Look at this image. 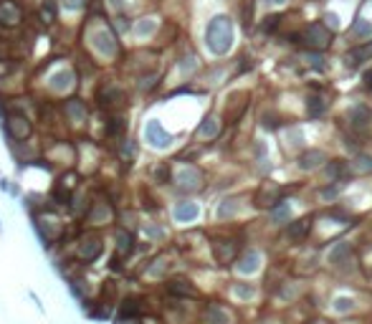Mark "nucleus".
I'll use <instances>...</instances> for the list:
<instances>
[{
	"mask_svg": "<svg viewBox=\"0 0 372 324\" xmlns=\"http://www.w3.org/2000/svg\"><path fill=\"white\" fill-rule=\"evenodd\" d=\"M205 43L215 56L228 53L233 46V23L226 16H215L210 23H208V31H205Z\"/></svg>",
	"mask_w": 372,
	"mask_h": 324,
	"instance_id": "nucleus-1",
	"label": "nucleus"
},
{
	"mask_svg": "<svg viewBox=\"0 0 372 324\" xmlns=\"http://www.w3.org/2000/svg\"><path fill=\"white\" fill-rule=\"evenodd\" d=\"M5 127H8V135L13 139H28L33 132V124L28 122V116H23L21 112H10L5 116Z\"/></svg>",
	"mask_w": 372,
	"mask_h": 324,
	"instance_id": "nucleus-2",
	"label": "nucleus"
},
{
	"mask_svg": "<svg viewBox=\"0 0 372 324\" xmlns=\"http://www.w3.org/2000/svg\"><path fill=\"white\" fill-rule=\"evenodd\" d=\"M144 139L150 142L152 147H160V150H162V147H170V144H172V135H167L157 119L147 122V127H144Z\"/></svg>",
	"mask_w": 372,
	"mask_h": 324,
	"instance_id": "nucleus-3",
	"label": "nucleus"
},
{
	"mask_svg": "<svg viewBox=\"0 0 372 324\" xmlns=\"http://www.w3.org/2000/svg\"><path fill=\"white\" fill-rule=\"evenodd\" d=\"M200 172L195 167H183L180 172H177V178H175V185L183 190V193H192V190H198L200 187Z\"/></svg>",
	"mask_w": 372,
	"mask_h": 324,
	"instance_id": "nucleus-4",
	"label": "nucleus"
},
{
	"mask_svg": "<svg viewBox=\"0 0 372 324\" xmlns=\"http://www.w3.org/2000/svg\"><path fill=\"white\" fill-rule=\"evenodd\" d=\"M94 48H96L101 56L112 58V56H116V51H119V43H116V38H114L109 31H96V33H94Z\"/></svg>",
	"mask_w": 372,
	"mask_h": 324,
	"instance_id": "nucleus-5",
	"label": "nucleus"
},
{
	"mask_svg": "<svg viewBox=\"0 0 372 324\" xmlns=\"http://www.w3.org/2000/svg\"><path fill=\"white\" fill-rule=\"evenodd\" d=\"M101 251H104L101 238H96V235H89V238H84L81 246H79V258L86 261V263H92V261H96V258L101 256Z\"/></svg>",
	"mask_w": 372,
	"mask_h": 324,
	"instance_id": "nucleus-6",
	"label": "nucleus"
},
{
	"mask_svg": "<svg viewBox=\"0 0 372 324\" xmlns=\"http://www.w3.org/2000/svg\"><path fill=\"white\" fill-rule=\"evenodd\" d=\"M306 43L311 48H324L326 43H329V31H326L324 25L314 23V25H309V31H306Z\"/></svg>",
	"mask_w": 372,
	"mask_h": 324,
	"instance_id": "nucleus-7",
	"label": "nucleus"
},
{
	"mask_svg": "<svg viewBox=\"0 0 372 324\" xmlns=\"http://www.w3.org/2000/svg\"><path fill=\"white\" fill-rule=\"evenodd\" d=\"M96 99H99L101 107H116V104H122V101H124V94L119 92L116 86H104V89H99Z\"/></svg>",
	"mask_w": 372,
	"mask_h": 324,
	"instance_id": "nucleus-8",
	"label": "nucleus"
},
{
	"mask_svg": "<svg viewBox=\"0 0 372 324\" xmlns=\"http://www.w3.org/2000/svg\"><path fill=\"white\" fill-rule=\"evenodd\" d=\"M21 23V10H18V5H13V3H8V0H3L0 3V25H18Z\"/></svg>",
	"mask_w": 372,
	"mask_h": 324,
	"instance_id": "nucleus-9",
	"label": "nucleus"
},
{
	"mask_svg": "<svg viewBox=\"0 0 372 324\" xmlns=\"http://www.w3.org/2000/svg\"><path fill=\"white\" fill-rule=\"evenodd\" d=\"M200 213V208L195 203H177L175 205V220L177 223H190V220H195Z\"/></svg>",
	"mask_w": 372,
	"mask_h": 324,
	"instance_id": "nucleus-10",
	"label": "nucleus"
},
{
	"mask_svg": "<svg viewBox=\"0 0 372 324\" xmlns=\"http://www.w3.org/2000/svg\"><path fill=\"white\" fill-rule=\"evenodd\" d=\"M64 112L71 122H84L86 119V107H84V101L81 99H69L64 101Z\"/></svg>",
	"mask_w": 372,
	"mask_h": 324,
	"instance_id": "nucleus-11",
	"label": "nucleus"
},
{
	"mask_svg": "<svg viewBox=\"0 0 372 324\" xmlns=\"http://www.w3.org/2000/svg\"><path fill=\"white\" fill-rule=\"evenodd\" d=\"M322 162H326V155L322 150H309L299 157V167L302 170H317Z\"/></svg>",
	"mask_w": 372,
	"mask_h": 324,
	"instance_id": "nucleus-12",
	"label": "nucleus"
},
{
	"mask_svg": "<svg viewBox=\"0 0 372 324\" xmlns=\"http://www.w3.org/2000/svg\"><path fill=\"white\" fill-rule=\"evenodd\" d=\"M213 254H215L218 263H228L235 256V243L233 241H218V243H213Z\"/></svg>",
	"mask_w": 372,
	"mask_h": 324,
	"instance_id": "nucleus-13",
	"label": "nucleus"
},
{
	"mask_svg": "<svg viewBox=\"0 0 372 324\" xmlns=\"http://www.w3.org/2000/svg\"><path fill=\"white\" fill-rule=\"evenodd\" d=\"M367 58H372V43H367V46H360V48L349 51V53H347V58H345V64H347L349 69H354V66H360V61H367Z\"/></svg>",
	"mask_w": 372,
	"mask_h": 324,
	"instance_id": "nucleus-14",
	"label": "nucleus"
},
{
	"mask_svg": "<svg viewBox=\"0 0 372 324\" xmlns=\"http://www.w3.org/2000/svg\"><path fill=\"white\" fill-rule=\"evenodd\" d=\"M205 322L208 324H231V314L226 312V309H220V306H208V312H205Z\"/></svg>",
	"mask_w": 372,
	"mask_h": 324,
	"instance_id": "nucleus-15",
	"label": "nucleus"
},
{
	"mask_svg": "<svg viewBox=\"0 0 372 324\" xmlns=\"http://www.w3.org/2000/svg\"><path fill=\"white\" fill-rule=\"evenodd\" d=\"M349 256V243L347 241H339V243H334V248L329 251V256H326V261L332 263V266H339L342 261H345Z\"/></svg>",
	"mask_w": 372,
	"mask_h": 324,
	"instance_id": "nucleus-16",
	"label": "nucleus"
},
{
	"mask_svg": "<svg viewBox=\"0 0 372 324\" xmlns=\"http://www.w3.org/2000/svg\"><path fill=\"white\" fill-rule=\"evenodd\" d=\"M258 263H261L258 251H248V254L241 258V263H238V271H241V274H254V271L258 269Z\"/></svg>",
	"mask_w": 372,
	"mask_h": 324,
	"instance_id": "nucleus-17",
	"label": "nucleus"
},
{
	"mask_svg": "<svg viewBox=\"0 0 372 324\" xmlns=\"http://www.w3.org/2000/svg\"><path fill=\"white\" fill-rule=\"evenodd\" d=\"M51 86L56 92H66V89H71L73 86V73L71 71H58L56 76L51 79Z\"/></svg>",
	"mask_w": 372,
	"mask_h": 324,
	"instance_id": "nucleus-18",
	"label": "nucleus"
},
{
	"mask_svg": "<svg viewBox=\"0 0 372 324\" xmlns=\"http://www.w3.org/2000/svg\"><path fill=\"white\" fill-rule=\"evenodd\" d=\"M89 218L96 220V223H109L112 208H109V205H104V203H94V205H92V215H89Z\"/></svg>",
	"mask_w": 372,
	"mask_h": 324,
	"instance_id": "nucleus-19",
	"label": "nucleus"
},
{
	"mask_svg": "<svg viewBox=\"0 0 372 324\" xmlns=\"http://www.w3.org/2000/svg\"><path fill=\"white\" fill-rule=\"evenodd\" d=\"M309 231H311V223H309V220H296V223L289 226V238H291V241H302Z\"/></svg>",
	"mask_w": 372,
	"mask_h": 324,
	"instance_id": "nucleus-20",
	"label": "nucleus"
},
{
	"mask_svg": "<svg viewBox=\"0 0 372 324\" xmlns=\"http://www.w3.org/2000/svg\"><path fill=\"white\" fill-rule=\"evenodd\" d=\"M132 243H135L132 233L124 231V228H119V231H116V246H119V251H122V254H129V251H132Z\"/></svg>",
	"mask_w": 372,
	"mask_h": 324,
	"instance_id": "nucleus-21",
	"label": "nucleus"
},
{
	"mask_svg": "<svg viewBox=\"0 0 372 324\" xmlns=\"http://www.w3.org/2000/svg\"><path fill=\"white\" fill-rule=\"evenodd\" d=\"M324 109H326L324 99H319V96H309V99H306V112H309V116H319V114H324Z\"/></svg>",
	"mask_w": 372,
	"mask_h": 324,
	"instance_id": "nucleus-22",
	"label": "nucleus"
},
{
	"mask_svg": "<svg viewBox=\"0 0 372 324\" xmlns=\"http://www.w3.org/2000/svg\"><path fill=\"white\" fill-rule=\"evenodd\" d=\"M352 33L360 36V38H370L372 36V23L367 18H357V23L352 25Z\"/></svg>",
	"mask_w": 372,
	"mask_h": 324,
	"instance_id": "nucleus-23",
	"label": "nucleus"
},
{
	"mask_svg": "<svg viewBox=\"0 0 372 324\" xmlns=\"http://www.w3.org/2000/svg\"><path fill=\"white\" fill-rule=\"evenodd\" d=\"M198 135H200V137H215V135H218V119H215V116H208V119L200 124Z\"/></svg>",
	"mask_w": 372,
	"mask_h": 324,
	"instance_id": "nucleus-24",
	"label": "nucleus"
},
{
	"mask_svg": "<svg viewBox=\"0 0 372 324\" xmlns=\"http://www.w3.org/2000/svg\"><path fill=\"white\" fill-rule=\"evenodd\" d=\"M271 218H274V223H286V220L291 218V205H289V203H281L279 208L271 210Z\"/></svg>",
	"mask_w": 372,
	"mask_h": 324,
	"instance_id": "nucleus-25",
	"label": "nucleus"
},
{
	"mask_svg": "<svg viewBox=\"0 0 372 324\" xmlns=\"http://www.w3.org/2000/svg\"><path fill=\"white\" fill-rule=\"evenodd\" d=\"M349 122H352L354 127H362L365 122H370V112H367L365 107H354V109L349 112Z\"/></svg>",
	"mask_w": 372,
	"mask_h": 324,
	"instance_id": "nucleus-26",
	"label": "nucleus"
},
{
	"mask_svg": "<svg viewBox=\"0 0 372 324\" xmlns=\"http://www.w3.org/2000/svg\"><path fill=\"white\" fill-rule=\"evenodd\" d=\"M155 28H157V21H155V18H142V21L135 25V33H137V36H150V33H155Z\"/></svg>",
	"mask_w": 372,
	"mask_h": 324,
	"instance_id": "nucleus-27",
	"label": "nucleus"
},
{
	"mask_svg": "<svg viewBox=\"0 0 372 324\" xmlns=\"http://www.w3.org/2000/svg\"><path fill=\"white\" fill-rule=\"evenodd\" d=\"M352 172H372V157L370 155H360L352 162Z\"/></svg>",
	"mask_w": 372,
	"mask_h": 324,
	"instance_id": "nucleus-28",
	"label": "nucleus"
},
{
	"mask_svg": "<svg viewBox=\"0 0 372 324\" xmlns=\"http://www.w3.org/2000/svg\"><path fill=\"white\" fill-rule=\"evenodd\" d=\"M170 291L172 294H190V297L195 294V289H192L190 281H185V278H175V281L170 284Z\"/></svg>",
	"mask_w": 372,
	"mask_h": 324,
	"instance_id": "nucleus-29",
	"label": "nucleus"
},
{
	"mask_svg": "<svg viewBox=\"0 0 372 324\" xmlns=\"http://www.w3.org/2000/svg\"><path fill=\"white\" fill-rule=\"evenodd\" d=\"M235 210H238L235 200H223V203H220V208H218V218H228V215H235Z\"/></svg>",
	"mask_w": 372,
	"mask_h": 324,
	"instance_id": "nucleus-30",
	"label": "nucleus"
},
{
	"mask_svg": "<svg viewBox=\"0 0 372 324\" xmlns=\"http://www.w3.org/2000/svg\"><path fill=\"white\" fill-rule=\"evenodd\" d=\"M304 61H306L311 69H317V71H322V69H324V56H322V53H306V56H304Z\"/></svg>",
	"mask_w": 372,
	"mask_h": 324,
	"instance_id": "nucleus-31",
	"label": "nucleus"
},
{
	"mask_svg": "<svg viewBox=\"0 0 372 324\" xmlns=\"http://www.w3.org/2000/svg\"><path fill=\"white\" fill-rule=\"evenodd\" d=\"M137 312H140V301L129 297V299L124 301V306H122V317H132V314H137Z\"/></svg>",
	"mask_w": 372,
	"mask_h": 324,
	"instance_id": "nucleus-32",
	"label": "nucleus"
},
{
	"mask_svg": "<svg viewBox=\"0 0 372 324\" xmlns=\"http://www.w3.org/2000/svg\"><path fill=\"white\" fill-rule=\"evenodd\" d=\"M352 306H354V301L349 297H337L334 299V312H349Z\"/></svg>",
	"mask_w": 372,
	"mask_h": 324,
	"instance_id": "nucleus-33",
	"label": "nucleus"
},
{
	"mask_svg": "<svg viewBox=\"0 0 372 324\" xmlns=\"http://www.w3.org/2000/svg\"><path fill=\"white\" fill-rule=\"evenodd\" d=\"M279 21H281V16H269V18H266V21H263V25H261V28H263V31H266V33H271V31H276V25H279Z\"/></svg>",
	"mask_w": 372,
	"mask_h": 324,
	"instance_id": "nucleus-34",
	"label": "nucleus"
},
{
	"mask_svg": "<svg viewBox=\"0 0 372 324\" xmlns=\"http://www.w3.org/2000/svg\"><path fill=\"white\" fill-rule=\"evenodd\" d=\"M339 172H342V165H339V162H332V165L326 167V178L334 180V178H339Z\"/></svg>",
	"mask_w": 372,
	"mask_h": 324,
	"instance_id": "nucleus-35",
	"label": "nucleus"
},
{
	"mask_svg": "<svg viewBox=\"0 0 372 324\" xmlns=\"http://www.w3.org/2000/svg\"><path fill=\"white\" fill-rule=\"evenodd\" d=\"M235 294L241 299H251V297H254V286H235Z\"/></svg>",
	"mask_w": 372,
	"mask_h": 324,
	"instance_id": "nucleus-36",
	"label": "nucleus"
},
{
	"mask_svg": "<svg viewBox=\"0 0 372 324\" xmlns=\"http://www.w3.org/2000/svg\"><path fill=\"white\" fill-rule=\"evenodd\" d=\"M289 139H291V144H302V142H304V132H302V129H291V132H289Z\"/></svg>",
	"mask_w": 372,
	"mask_h": 324,
	"instance_id": "nucleus-37",
	"label": "nucleus"
},
{
	"mask_svg": "<svg viewBox=\"0 0 372 324\" xmlns=\"http://www.w3.org/2000/svg\"><path fill=\"white\" fill-rule=\"evenodd\" d=\"M122 129H124V122H122V119H112V124H109V135H122Z\"/></svg>",
	"mask_w": 372,
	"mask_h": 324,
	"instance_id": "nucleus-38",
	"label": "nucleus"
},
{
	"mask_svg": "<svg viewBox=\"0 0 372 324\" xmlns=\"http://www.w3.org/2000/svg\"><path fill=\"white\" fill-rule=\"evenodd\" d=\"M180 69H183V73H190V71H195V58H183V64H180Z\"/></svg>",
	"mask_w": 372,
	"mask_h": 324,
	"instance_id": "nucleus-39",
	"label": "nucleus"
},
{
	"mask_svg": "<svg viewBox=\"0 0 372 324\" xmlns=\"http://www.w3.org/2000/svg\"><path fill=\"white\" fill-rule=\"evenodd\" d=\"M337 195V187H326V190H322V198L324 200H329V198H334Z\"/></svg>",
	"mask_w": 372,
	"mask_h": 324,
	"instance_id": "nucleus-40",
	"label": "nucleus"
},
{
	"mask_svg": "<svg viewBox=\"0 0 372 324\" xmlns=\"http://www.w3.org/2000/svg\"><path fill=\"white\" fill-rule=\"evenodd\" d=\"M326 23H329L332 28H337V25H339V21H337V16H334V13H329V16H326Z\"/></svg>",
	"mask_w": 372,
	"mask_h": 324,
	"instance_id": "nucleus-41",
	"label": "nucleus"
},
{
	"mask_svg": "<svg viewBox=\"0 0 372 324\" xmlns=\"http://www.w3.org/2000/svg\"><path fill=\"white\" fill-rule=\"evenodd\" d=\"M66 5H69V8H81L84 0H66Z\"/></svg>",
	"mask_w": 372,
	"mask_h": 324,
	"instance_id": "nucleus-42",
	"label": "nucleus"
},
{
	"mask_svg": "<svg viewBox=\"0 0 372 324\" xmlns=\"http://www.w3.org/2000/svg\"><path fill=\"white\" fill-rule=\"evenodd\" d=\"M365 86H367V89H372V69L365 73Z\"/></svg>",
	"mask_w": 372,
	"mask_h": 324,
	"instance_id": "nucleus-43",
	"label": "nucleus"
},
{
	"mask_svg": "<svg viewBox=\"0 0 372 324\" xmlns=\"http://www.w3.org/2000/svg\"><path fill=\"white\" fill-rule=\"evenodd\" d=\"M269 3H274V5H281V3H286V0H269Z\"/></svg>",
	"mask_w": 372,
	"mask_h": 324,
	"instance_id": "nucleus-44",
	"label": "nucleus"
},
{
	"mask_svg": "<svg viewBox=\"0 0 372 324\" xmlns=\"http://www.w3.org/2000/svg\"><path fill=\"white\" fill-rule=\"evenodd\" d=\"M122 324H132V322H122Z\"/></svg>",
	"mask_w": 372,
	"mask_h": 324,
	"instance_id": "nucleus-45",
	"label": "nucleus"
}]
</instances>
